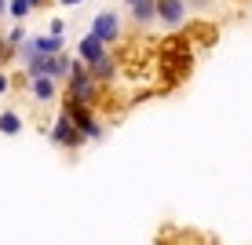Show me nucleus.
Wrapping results in <instances>:
<instances>
[{
  "label": "nucleus",
  "instance_id": "f257e3e1",
  "mask_svg": "<svg viewBox=\"0 0 252 245\" xmlns=\"http://www.w3.org/2000/svg\"><path fill=\"white\" fill-rule=\"evenodd\" d=\"M63 110L69 113V121H73V125L84 132V139H88V143L106 139V125L99 121L95 106H84V103H77V99H69V95H63Z\"/></svg>",
  "mask_w": 252,
  "mask_h": 245
},
{
  "label": "nucleus",
  "instance_id": "f03ea898",
  "mask_svg": "<svg viewBox=\"0 0 252 245\" xmlns=\"http://www.w3.org/2000/svg\"><path fill=\"white\" fill-rule=\"evenodd\" d=\"M48 143L59 146V150H66V154H77L88 139H84V132L69 121L66 110H59V113H55V125H51V132H48Z\"/></svg>",
  "mask_w": 252,
  "mask_h": 245
},
{
  "label": "nucleus",
  "instance_id": "7ed1b4c3",
  "mask_svg": "<svg viewBox=\"0 0 252 245\" xmlns=\"http://www.w3.org/2000/svg\"><path fill=\"white\" fill-rule=\"evenodd\" d=\"M158 59L161 63H194V40H190V33H183V30L168 33L158 44Z\"/></svg>",
  "mask_w": 252,
  "mask_h": 245
},
{
  "label": "nucleus",
  "instance_id": "20e7f679",
  "mask_svg": "<svg viewBox=\"0 0 252 245\" xmlns=\"http://www.w3.org/2000/svg\"><path fill=\"white\" fill-rule=\"evenodd\" d=\"M59 51H66L63 37H55V33H40V37H26L19 44V59L26 63V59H33V55H59Z\"/></svg>",
  "mask_w": 252,
  "mask_h": 245
},
{
  "label": "nucleus",
  "instance_id": "39448f33",
  "mask_svg": "<svg viewBox=\"0 0 252 245\" xmlns=\"http://www.w3.org/2000/svg\"><path fill=\"white\" fill-rule=\"evenodd\" d=\"M92 37H99L102 44L114 48L121 40V19H117V11H99V15H95V19H92Z\"/></svg>",
  "mask_w": 252,
  "mask_h": 245
},
{
  "label": "nucleus",
  "instance_id": "423d86ee",
  "mask_svg": "<svg viewBox=\"0 0 252 245\" xmlns=\"http://www.w3.org/2000/svg\"><path fill=\"white\" fill-rule=\"evenodd\" d=\"M26 95H30L33 103H51V99H59V95H63V84H59L55 77H30Z\"/></svg>",
  "mask_w": 252,
  "mask_h": 245
},
{
  "label": "nucleus",
  "instance_id": "0eeeda50",
  "mask_svg": "<svg viewBox=\"0 0 252 245\" xmlns=\"http://www.w3.org/2000/svg\"><path fill=\"white\" fill-rule=\"evenodd\" d=\"M154 4H158V22L172 26V30L187 22V11H190L187 0H154Z\"/></svg>",
  "mask_w": 252,
  "mask_h": 245
},
{
  "label": "nucleus",
  "instance_id": "6e6552de",
  "mask_svg": "<svg viewBox=\"0 0 252 245\" xmlns=\"http://www.w3.org/2000/svg\"><path fill=\"white\" fill-rule=\"evenodd\" d=\"M88 73H92L99 84H114V77H117V51L106 48V51H102V55L88 66Z\"/></svg>",
  "mask_w": 252,
  "mask_h": 245
},
{
  "label": "nucleus",
  "instance_id": "1a4fd4ad",
  "mask_svg": "<svg viewBox=\"0 0 252 245\" xmlns=\"http://www.w3.org/2000/svg\"><path fill=\"white\" fill-rule=\"evenodd\" d=\"M125 7L132 11V22H135V26L158 22V4H154V0H125Z\"/></svg>",
  "mask_w": 252,
  "mask_h": 245
},
{
  "label": "nucleus",
  "instance_id": "9d476101",
  "mask_svg": "<svg viewBox=\"0 0 252 245\" xmlns=\"http://www.w3.org/2000/svg\"><path fill=\"white\" fill-rule=\"evenodd\" d=\"M106 48H110V44H102L99 37H92V33H88V37H81V44H77V59H81L84 66H92V63H95V59H99Z\"/></svg>",
  "mask_w": 252,
  "mask_h": 245
},
{
  "label": "nucleus",
  "instance_id": "9b49d317",
  "mask_svg": "<svg viewBox=\"0 0 252 245\" xmlns=\"http://www.w3.org/2000/svg\"><path fill=\"white\" fill-rule=\"evenodd\" d=\"M22 113L19 110H0V136H19L22 132Z\"/></svg>",
  "mask_w": 252,
  "mask_h": 245
},
{
  "label": "nucleus",
  "instance_id": "f8f14e48",
  "mask_svg": "<svg viewBox=\"0 0 252 245\" xmlns=\"http://www.w3.org/2000/svg\"><path fill=\"white\" fill-rule=\"evenodd\" d=\"M69 66H73V55H69V51H59V55H55V66H51V77H55L59 84H66Z\"/></svg>",
  "mask_w": 252,
  "mask_h": 245
},
{
  "label": "nucleus",
  "instance_id": "ddd939ff",
  "mask_svg": "<svg viewBox=\"0 0 252 245\" xmlns=\"http://www.w3.org/2000/svg\"><path fill=\"white\" fill-rule=\"evenodd\" d=\"M7 15H11L15 22H22L26 15H33V4L30 0H7Z\"/></svg>",
  "mask_w": 252,
  "mask_h": 245
},
{
  "label": "nucleus",
  "instance_id": "4468645a",
  "mask_svg": "<svg viewBox=\"0 0 252 245\" xmlns=\"http://www.w3.org/2000/svg\"><path fill=\"white\" fill-rule=\"evenodd\" d=\"M15 55H19V51L7 44V37L0 33V70H7V66H11V63H15Z\"/></svg>",
  "mask_w": 252,
  "mask_h": 245
},
{
  "label": "nucleus",
  "instance_id": "2eb2a0df",
  "mask_svg": "<svg viewBox=\"0 0 252 245\" xmlns=\"http://www.w3.org/2000/svg\"><path fill=\"white\" fill-rule=\"evenodd\" d=\"M4 37H7V44H11L15 51H19V44H22L26 37H30V33H26V26H15V30H11V33H4Z\"/></svg>",
  "mask_w": 252,
  "mask_h": 245
},
{
  "label": "nucleus",
  "instance_id": "dca6fc26",
  "mask_svg": "<svg viewBox=\"0 0 252 245\" xmlns=\"http://www.w3.org/2000/svg\"><path fill=\"white\" fill-rule=\"evenodd\" d=\"M48 33H55V37H66V22H63V19H51V22H48Z\"/></svg>",
  "mask_w": 252,
  "mask_h": 245
},
{
  "label": "nucleus",
  "instance_id": "f3484780",
  "mask_svg": "<svg viewBox=\"0 0 252 245\" xmlns=\"http://www.w3.org/2000/svg\"><path fill=\"white\" fill-rule=\"evenodd\" d=\"M7 92H11V73L0 70V95H7Z\"/></svg>",
  "mask_w": 252,
  "mask_h": 245
},
{
  "label": "nucleus",
  "instance_id": "a211bd4d",
  "mask_svg": "<svg viewBox=\"0 0 252 245\" xmlns=\"http://www.w3.org/2000/svg\"><path fill=\"white\" fill-rule=\"evenodd\" d=\"M55 4H63V7H77V4H84V0H55Z\"/></svg>",
  "mask_w": 252,
  "mask_h": 245
},
{
  "label": "nucleus",
  "instance_id": "6ab92c4d",
  "mask_svg": "<svg viewBox=\"0 0 252 245\" xmlns=\"http://www.w3.org/2000/svg\"><path fill=\"white\" fill-rule=\"evenodd\" d=\"M30 4H33V11H37V7H44V4H48V0H30Z\"/></svg>",
  "mask_w": 252,
  "mask_h": 245
},
{
  "label": "nucleus",
  "instance_id": "aec40b11",
  "mask_svg": "<svg viewBox=\"0 0 252 245\" xmlns=\"http://www.w3.org/2000/svg\"><path fill=\"white\" fill-rule=\"evenodd\" d=\"M4 11H7V0H0V19H4Z\"/></svg>",
  "mask_w": 252,
  "mask_h": 245
},
{
  "label": "nucleus",
  "instance_id": "412c9836",
  "mask_svg": "<svg viewBox=\"0 0 252 245\" xmlns=\"http://www.w3.org/2000/svg\"><path fill=\"white\" fill-rule=\"evenodd\" d=\"M48 4H51V0H48Z\"/></svg>",
  "mask_w": 252,
  "mask_h": 245
}]
</instances>
